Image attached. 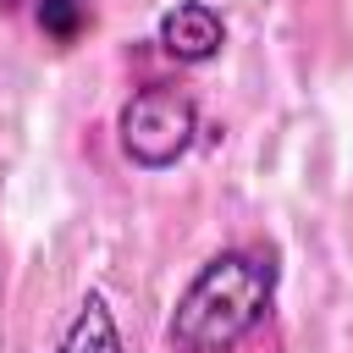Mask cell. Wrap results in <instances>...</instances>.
I'll list each match as a JSON object with an SVG mask.
<instances>
[{
    "label": "cell",
    "instance_id": "3957f363",
    "mask_svg": "<svg viewBox=\"0 0 353 353\" xmlns=\"http://www.w3.org/2000/svg\"><path fill=\"white\" fill-rule=\"evenodd\" d=\"M154 39H160L165 55L199 66V61H215V55H221V44H226V22H221L215 6H204V0H176V6L160 17Z\"/></svg>",
    "mask_w": 353,
    "mask_h": 353
},
{
    "label": "cell",
    "instance_id": "7a4b0ae2",
    "mask_svg": "<svg viewBox=\"0 0 353 353\" xmlns=\"http://www.w3.org/2000/svg\"><path fill=\"white\" fill-rule=\"evenodd\" d=\"M199 132V105L193 94L171 88V83H149L121 105V154L143 171H165L188 154Z\"/></svg>",
    "mask_w": 353,
    "mask_h": 353
},
{
    "label": "cell",
    "instance_id": "5b68a950",
    "mask_svg": "<svg viewBox=\"0 0 353 353\" xmlns=\"http://www.w3.org/2000/svg\"><path fill=\"white\" fill-rule=\"evenodd\" d=\"M88 22V0H39V28L61 44H72Z\"/></svg>",
    "mask_w": 353,
    "mask_h": 353
},
{
    "label": "cell",
    "instance_id": "6da1fadb",
    "mask_svg": "<svg viewBox=\"0 0 353 353\" xmlns=\"http://www.w3.org/2000/svg\"><path fill=\"white\" fill-rule=\"evenodd\" d=\"M270 298H276V265L254 248H226L176 298L165 342L171 353H237L265 325Z\"/></svg>",
    "mask_w": 353,
    "mask_h": 353
},
{
    "label": "cell",
    "instance_id": "277c9868",
    "mask_svg": "<svg viewBox=\"0 0 353 353\" xmlns=\"http://www.w3.org/2000/svg\"><path fill=\"white\" fill-rule=\"evenodd\" d=\"M55 353H121L116 314H110V303H105L99 292H88V298H83V309H77V320L66 325V336H61V347H55Z\"/></svg>",
    "mask_w": 353,
    "mask_h": 353
}]
</instances>
